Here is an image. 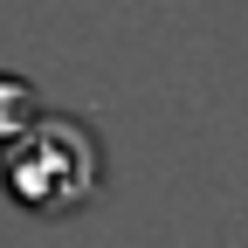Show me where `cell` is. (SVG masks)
Wrapping results in <instances>:
<instances>
[{
  "label": "cell",
  "mask_w": 248,
  "mask_h": 248,
  "mask_svg": "<svg viewBox=\"0 0 248 248\" xmlns=\"http://www.w3.org/2000/svg\"><path fill=\"white\" fill-rule=\"evenodd\" d=\"M0 179H7V200L28 207V214H76L97 200L104 186V145L97 131H90L83 117H35L28 131L7 145V166H0Z\"/></svg>",
  "instance_id": "obj_1"
},
{
  "label": "cell",
  "mask_w": 248,
  "mask_h": 248,
  "mask_svg": "<svg viewBox=\"0 0 248 248\" xmlns=\"http://www.w3.org/2000/svg\"><path fill=\"white\" fill-rule=\"evenodd\" d=\"M42 117V97H35V83L14 76V69H0V152H7L28 124Z\"/></svg>",
  "instance_id": "obj_2"
}]
</instances>
